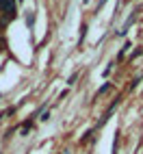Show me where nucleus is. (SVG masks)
I'll use <instances>...</instances> for the list:
<instances>
[{
  "instance_id": "f257e3e1",
  "label": "nucleus",
  "mask_w": 143,
  "mask_h": 154,
  "mask_svg": "<svg viewBox=\"0 0 143 154\" xmlns=\"http://www.w3.org/2000/svg\"><path fill=\"white\" fill-rule=\"evenodd\" d=\"M15 17V5L13 0H0V26H5L9 20Z\"/></svg>"
},
{
  "instance_id": "f03ea898",
  "label": "nucleus",
  "mask_w": 143,
  "mask_h": 154,
  "mask_svg": "<svg viewBox=\"0 0 143 154\" xmlns=\"http://www.w3.org/2000/svg\"><path fill=\"white\" fill-rule=\"evenodd\" d=\"M108 87H111V85H108V83H106V85H102V87H100V91H98V94H104V91H106V89H108Z\"/></svg>"
}]
</instances>
